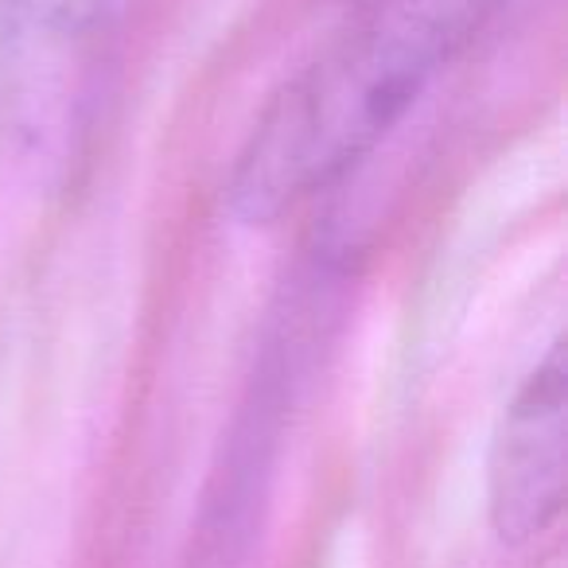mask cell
Masks as SVG:
<instances>
[{
    "label": "cell",
    "instance_id": "obj_1",
    "mask_svg": "<svg viewBox=\"0 0 568 568\" xmlns=\"http://www.w3.org/2000/svg\"><path fill=\"white\" fill-rule=\"evenodd\" d=\"M490 9L495 0H358L253 121L226 183L230 211L273 226L347 180Z\"/></svg>",
    "mask_w": 568,
    "mask_h": 568
},
{
    "label": "cell",
    "instance_id": "obj_2",
    "mask_svg": "<svg viewBox=\"0 0 568 568\" xmlns=\"http://www.w3.org/2000/svg\"><path fill=\"white\" fill-rule=\"evenodd\" d=\"M324 308L327 301H320L316 288H296L268 327L234 425L222 436L219 464L203 495V514L191 534L187 568H234L253 545L261 506L281 459L284 425L301 402V386L312 371V351L320 347Z\"/></svg>",
    "mask_w": 568,
    "mask_h": 568
},
{
    "label": "cell",
    "instance_id": "obj_3",
    "mask_svg": "<svg viewBox=\"0 0 568 568\" xmlns=\"http://www.w3.org/2000/svg\"><path fill=\"white\" fill-rule=\"evenodd\" d=\"M118 0H0V144L51 149L87 105Z\"/></svg>",
    "mask_w": 568,
    "mask_h": 568
},
{
    "label": "cell",
    "instance_id": "obj_4",
    "mask_svg": "<svg viewBox=\"0 0 568 568\" xmlns=\"http://www.w3.org/2000/svg\"><path fill=\"white\" fill-rule=\"evenodd\" d=\"M568 363L565 343L521 378L503 409L487 459V518L503 545H529L565 510Z\"/></svg>",
    "mask_w": 568,
    "mask_h": 568
}]
</instances>
